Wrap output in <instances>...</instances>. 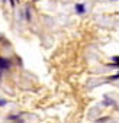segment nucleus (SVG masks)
<instances>
[{"mask_svg": "<svg viewBox=\"0 0 119 123\" xmlns=\"http://www.w3.org/2000/svg\"><path fill=\"white\" fill-rule=\"evenodd\" d=\"M12 2H19V0H12Z\"/></svg>", "mask_w": 119, "mask_h": 123, "instance_id": "nucleus-6", "label": "nucleus"}, {"mask_svg": "<svg viewBox=\"0 0 119 123\" xmlns=\"http://www.w3.org/2000/svg\"><path fill=\"white\" fill-rule=\"evenodd\" d=\"M9 67H10L9 59H6V58H2V56H0V70H7Z\"/></svg>", "mask_w": 119, "mask_h": 123, "instance_id": "nucleus-1", "label": "nucleus"}, {"mask_svg": "<svg viewBox=\"0 0 119 123\" xmlns=\"http://www.w3.org/2000/svg\"><path fill=\"white\" fill-rule=\"evenodd\" d=\"M112 59L115 61V64H119V56H113Z\"/></svg>", "mask_w": 119, "mask_h": 123, "instance_id": "nucleus-3", "label": "nucleus"}, {"mask_svg": "<svg viewBox=\"0 0 119 123\" xmlns=\"http://www.w3.org/2000/svg\"><path fill=\"white\" fill-rule=\"evenodd\" d=\"M6 104V100H0V106H5Z\"/></svg>", "mask_w": 119, "mask_h": 123, "instance_id": "nucleus-4", "label": "nucleus"}, {"mask_svg": "<svg viewBox=\"0 0 119 123\" xmlns=\"http://www.w3.org/2000/svg\"><path fill=\"white\" fill-rule=\"evenodd\" d=\"M76 10H77L79 13H84V6H83V5H77V6H76Z\"/></svg>", "mask_w": 119, "mask_h": 123, "instance_id": "nucleus-2", "label": "nucleus"}, {"mask_svg": "<svg viewBox=\"0 0 119 123\" xmlns=\"http://www.w3.org/2000/svg\"><path fill=\"white\" fill-rule=\"evenodd\" d=\"M0 81H2V73H0Z\"/></svg>", "mask_w": 119, "mask_h": 123, "instance_id": "nucleus-5", "label": "nucleus"}]
</instances>
